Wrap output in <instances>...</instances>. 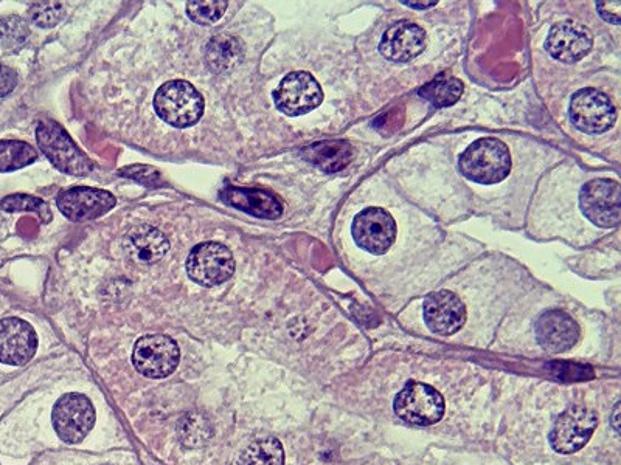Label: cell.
<instances>
[{
    "label": "cell",
    "instance_id": "cell-1",
    "mask_svg": "<svg viewBox=\"0 0 621 465\" xmlns=\"http://www.w3.org/2000/svg\"><path fill=\"white\" fill-rule=\"evenodd\" d=\"M460 173L472 182L493 185L511 171L510 149L497 138H480L460 155Z\"/></svg>",
    "mask_w": 621,
    "mask_h": 465
},
{
    "label": "cell",
    "instance_id": "cell-2",
    "mask_svg": "<svg viewBox=\"0 0 621 465\" xmlns=\"http://www.w3.org/2000/svg\"><path fill=\"white\" fill-rule=\"evenodd\" d=\"M36 140L41 151L59 171L78 177L92 173L94 165L89 157L73 143L66 129L55 120L44 118L39 121Z\"/></svg>",
    "mask_w": 621,
    "mask_h": 465
},
{
    "label": "cell",
    "instance_id": "cell-3",
    "mask_svg": "<svg viewBox=\"0 0 621 465\" xmlns=\"http://www.w3.org/2000/svg\"><path fill=\"white\" fill-rule=\"evenodd\" d=\"M204 98L188 81H168L160 86L154 97V109L159 118L174 128H190L204 114Z\"/></svg>",
    "mask_w": 621,
    "mask_h": 465
},
{
    "label": "cell",
    "instance_id": "cell-4",
    "mask_svg": "<svg viewBox=\"0 0 621 465\" xmlns=\"http://www.w3.org/2000/svg\"><path fill=\"white\" fill-rule=\"evenodd\" d=\"M396 416L406 424L427 427L438 424L445 416V399L426 383H407L393 403Z\"/></svg>",
    "mask_w": 621,
    "mask_h": 465
},
{
    "label": "cell",
    "instance_id": "cell-5",
    "mask_svg": "<svg viewBox=\"0 0 621 465\" xmlns=\"http://www.w3.org/2000/svg\"><path fill=\"white\" fill-rule=\"evenodd\" d=\"M187 273L201 286H219L229 281L235 273V258L221 242H202L188 255Z\"/></svg>",
    "mask_w": 621,
    "mask_h": 465
},
{
    "label": "cell",
    "instance_id": "cell-6",
    "mask_svg": "<svg viewBox=\"0 0 621 465\" xmlns=\"http://www.w3.org/2000/svg\"><path fill=\"white\" fill-rule=\"evenodd\" d=\"M181 351L176 341L167 335H145L137 341L132 352V363L148 379H165L179 365Z\"/></svg>",
    "mask_w": 621,
    "mask_h": 465
},
{
    "label": "cell",
    "instance_id": "cell-7",
    "mask_svg": "<svg viewBox=\"0 0 621 465\" xmlns=\"http://www.w3.org/2000/svg\"><path fill=\"white\" fill-rule=\"evenodd\" d=\"M598 416L586 407H572L556 419L550 431V444L559 455H572L590 441L597 430Z\"/></svg>",
    "mask_w": 621,
    "mask_h": 465
},
{
    "label": "cell",
    "instance_id": "cell-8",
    "mask_svg": "<svg viewBox=\"0 0 621 465\" xmlns=\"http://www.w3.org/2000/svg\"><path fill=\"white\" fill-rule=\"evenodd\" d=\"M52 421L61 441L78 444L94 428V405L83 394H66L53 407Z\"/></svg>",
    "mask_w": 621,
    "mask_h": 465
},
{
    "label": "cell",
    "instance_id": "cell-9",
    "mask_svg": "<svg viewBox=\"0 0 621 465\" xmlns=\"http://www.w3.org/2000/svg\"><path fill=\"white\" fill-rule=\"evenodd\" d=\"M274 101L278 111L289 117H300L322 104V87L311 73L292 72L274 90Z\"/></svg>",
    "mask_w": 621,
    "mask_h": 465
},
{
    "label": "cell",
    "instance_id": "cell-10",
    "mask_svg": "<svg viewBox=\"0 0 621 465\" xmlns=\"http://www.w3.org/2000/svg\"><path fill=\"white\" fill-rule=\"evenodd\" d=\"M570 120L584 134H603L614 126L617 111L600 90L583 89L570 101Z\"/></svg>",
    "mask_w": 621,
    "mask_h": 465
},
{
    "label": "cell",
    "instance_id": "cell-11",
    "mask_svg": "<svg viewBox=\"0 0 621 465\" xmlns=\"http://www.w3.org/2000/svg\"><path fill=\"white\" fill-rule=\"evenodd\" d=\"M581 210L592 224L601 228L617 227L621 217V188L609 179L592 180L580 194Z\"/></svg>",
    "mask_w": 621,
    "mask_h": 465
},
{
    "label": "cell",
    "instance_id": "cell-12",
    "mask_svg": "<svg viewBox=\"0 0 621 465\" xmlns=\"http://www.w3.org/2000/svg\"><path fill=\"white\" fill-rule=\"evenodd\" d=\"M351 233L362 250L372 255H384L396 239L395 219L382 208H367L354 217Z\"/></svg>",
    "mask_w": 621,
    "mask_h": 465
},
{
    "label": "cell",
    "instance_id": "cell-13",
    "mask_svg": "<svg viewBox=\"0 0 621 465\" xmlns=\"http://www.w3.org/2000/svg\"><path fill=\"white\" fill-rule=\"evenodd\" d=\"M117 204L109 191L91 186H73L56 197L59 211L72 222H86L105 216Z\"/></svg>",
    "mask_w": 621,
    "mask_h": 465
},
{
    "label": "cell",
    "instance_id": "cell-14",
    "mask_svg": "<svg viewBox=\"0 0 621 465\" xmlns=\"http://www.w3.org/2000/svg\"><path fill=\"white\" fill-rule=\"evenodd\" d=\"M38 349V335L32 324L21 318L0 320V363L22 366L33 359Z\"/></svg>",
    "mask_w": 621,
    "mask_h": 465
},
{
    "label": "cell",
    "instance_id": "cell-15",
    "mask_svg": "<svg viewBox=\"0 0 621 465\" xmlns=\"http://www.w3.org/2000/svg\"><path fill=\"white\" fill-rule=\"evenodd\" d=\"M592 44L594 38L589 28L575 21H563L553 25L545 49L558 61L573 64L590 52Z\"/></svg>",
    "mask_w": 621,
    "mask_h": 465
},
{
    "label": "cell",
    "instance_id": "cell-16",
    "mask_svg": "<svg viewBox=\"0 0 621 465\" xmlns=\"http://www.w3.org/2000/svg\"><path fill=\"white\" fill-rule=\"evenodd\" d=\"M423 312L429 329L443 337L460 331L466 321L465 304L449 290H440L429 295L424 301Z\"/></svg>",
    "mask_w": 621,
    "mask_h": 465
},
{
    "label": "cell",
    "instance_id": "cell-17",
    "mask_svg": "<svg viewBox=\"0 0 621 465\" xmlns=\"http://www.w3.org/2000/svg\"><path fill=\"white\" fill-rule=\"evenodd\" d=\"M536 338L544 351L561 354L580 340V326L563 310H549L536 321Z\"/></svg>",
    "mask_w": 621,
    "mask_h": 465
},
{
    "label": "cell",
    "instance_id": "cell-18",
    "mask_svg": "<svg viewBox=\"0 0 621 465\" xmlns=\"http://www.w3.org/2000/svg\"><path fill=\"white\" fill-rule=\"evenodd\" d=\"M426 31L412 22H398L386 31L379 44L382 56L393 62H407L420 56L426 49Z\"/></svg>",
    "mask_w": 621,
    "mask_h": 465
},
{
    "label": "cell",
    "instance_id": "cell-19",
    "mask_svg": "<svg viewBox=\"0 0 621 465\" xmlns=\"http://www.w3.org/2000/svg\"><path fill=\"white\" fill-rule=\"evenodd\" d=\"M219 199L229 207L244 211L250 216L260 219H278L283 214L282 200L269 191L257 188H240V186H226L219 191Z\"/></svg>",
    "mask_w": 621,
    "mask_h": 465
},
{
    "label": "cell",
    "instance_id": "cell-20",
    "mask_svg": "<svg viewBox=\"0 0 621 465\" xmlns=\"http://www.w3.org/2000/svg\"><path fill=\"white\" fill-rule=\"evenodd\" d=\"M126 248L131 255L146 264H154L170 250V241L162 231L151 225H139L126 235Z\"/></svg>",
    "mask_w": 621,
    "mask_h": 465
},
{
    "label": "cell",
    "instance_id": "cell-21",
    "mask_svg": "<svg viewBox=\"0 0 621 465\" xmlns=\"http://www.w3.org/2000/svg\"><path fill=\"white\" fill-rule=\"evenodd\" d=\"M302 157L325 173H339L354 159V151L347 142H320L302 149Z\"/></svg>",
    "mask_w": 621,
    "mask_h": 465
},
{
    "label": "cell",
    "instance_id": "cell-22",
    "mask_svg": "<svg viewBox=\"0 0 621 465\" xmlns=\"http://www.w3.org/2000/svg\"><path fill=\"white\" fill-rule=\"evenodd\" d=\"M244 49L240 39L230 35L215 36L205 49V62L215 73L235 69L243 59Z\"/></svg>",
    "mask_w": 621,
    "mask_h": 465
},
{
    "label": "cell",
    "instance_id": "cell-23",
    "mask_svg": "<svg viewBox=\"0 0 621 465\" xmlns=\"http://www.w3.org/2000/svg\"><path fill=\"white\" fill-rule=\"evenodd\" d=\"M463 95L462 81L454 76H441L421 87L420 97L437 107H449Z\"/></svg>",
    "mask_w": 621,
    "mask_h": 465
},
{
    "label": "cell",
    "instance_id": "cell-24",
    "mask_svg": "<svg viewBox=\"0 0 621 465\" xmlns=\"http://www.w3.org/2000/svg\"><path fill=\"white\" fill-rule=\"evenodd\" d=\"M240 465H285V452L275 438L252 442L240 456Z\"/></svg>",
    "mask_w": 621,
    "mask_h": 465
},
{
    "label": "cell",
    "instance_id": "cell-25",
    "mask_svg": "<svg viewBox=\"0 0 621 465\" xmlns=\"http://www.w3.org/2000/svg\"><path fill=\"white\" fill-rule=\"evenodd\" d=\"M38 160V152L32 145L16 140L0 142V173L25 168Z\"/></svg>",
    "mask_w": 621,
    "mask_h": 465
},
{
    "label": "cell",
    "instance_id": "cell-26",
    "mask_svg": "<svg viewBox=\"0 0 621 465\" xmlns=\"http://www.w3.org/2000/svg\"><path fill=\"white\" fill-rule=\"evenodd\" d=\"M179 438L187 447H199L212 438L213 428L204 414L188 413L177 425Z\"/></svg>",
    "mask_w": 621,
    "mask_h": 465
},
{
    "label": "cell",
    "instance_id": "cell-27",
    "mask_svg": "<svg viewBox=\"0 0 621 465\" xmlns=\"http://www.w3.org/2000/svg\"><path fill=\"white\" fill-rule=\"evenodd\" d=\"M30 28L19 16L0 18V45L7 50H16L27 41Z\"/></svg>",
    "mask_w": 621,
    "mask_h": 465
},
{
    "label": "cell",
    "instance_id": "cell-28",
    "mask_svg": "<svg viewBox=\"0 0 621 465\" xmlns=\"http://www.w3.org/2000/svg\"><path fill=\"white\" fill-rule=\"evenodd\" d=\"M0 208L8 213H16V211H32L41 217L42 222L52 221V211L49 205L39 197L28 196V194H13V196L5 197L0 202Z\"/></svg>",
    "mask_w": 621,
    "mask_h": 465
},
{
    "label": "cell",
    "instance_id": "cell-29",
    "mask_svg": "<svg viewBox=\"0 0 621 465\" xmlns=\"http://www.w3.org/2000/svg\"><path fill=\"white\" fill-rule=\"evenodd\" d=\"M229 2L226 0H196V2H188L187 14L191 21L201 25H212L223 18L226 13Z\"/></svg>",
    "mask_w": 621,
    "mask_h": 465
},
{
    "label": "cell",
    "instance_id": "cell-30",
    "mask_svg": "<svg viewBox=\"0 0 621 465\" xmlns=\"http://www.w3.org/2000/svg\"><path fill=\"white\" fill-rule=\"evenodd\" d=\"M28 14H30L33 24L38 25V27L52 28L63 21L66 10H64L63 4H59V2H39V4H33L30 7Z\"/></svg>",
    "mask_w": 621,
    "mask_h": 465
},
{
    "label": "cell",
    "instance_id": "cell-31",
    "mask_svg": "<svg viewBox=\"0 0 621 465\" xmlns=\"http://www.w3.org/2000/svg\"><path fill=\"white\" fill-rule=\"evenodd\" d=\"M118 176L128 177V179L136 180L146 186H164L165 182L156 169L151 166L134 165L118 171Z\"/></svg>",
    "mask_w": 621,
    "mask_h": 465
},
{
    "label": "cell",
    "instance_id": "cell-32",
    "mask_svg": "<svg viewBox=\"0 0 621 465\" xmlns=\"http://www.w3.org/2000/svg\"><path fill=\"white\" fill-rule=\"evenodd\" d=\"M18 86V73L11 67L0 64V98L7 97Z\"/></svg>",
    "mask_w": 621,
    "mask_h": 465
},
{
    "label": "cell",
    "instance_id": "cell-33",
    "mask_svg": "<svg viewBox=\"0 0 621 465\" xmlns=\"http://www.w3.org/2000/svg\"><path fill=\"white\" fill-rule=\"evenodd\" d=\"M620 5V2H598L597 8L604 21L620 24Z\"/></svg>",
    "mask_w": 621,
    "mask_h": 465
},
{
    "label": "cell",
    "instance_id": "cell-34",
    "mask_svg": "<svg viewBox=\"0 0 621 465\" xmlns=\"http://www.w3.org/2000/svg\"><path fill=\"white\" fill-rule=\"evenodd\" d=\"M403 4L409 5V7L413 8H429L437 5V2H434V0H432V2H423V4H421V2H403Z\"/></svg>",
    "mask_w": 621,
    "mask_h": 465
},
{
    "label": "cell",
    "instance_id": "cell-35",
    "mask_svg": "<svg viewBox=\"0 0 621 465\" xmlns=\"http://www.w3.org/2000/svg\"><path fill=\"white\" fill-rule=\"evenodd\" d=\"M618 417H620V403H617V405H615V410H614V421H612V424H614V428L615 431H620V424H618Z\"/></svg>",
    "mask_w": 621,
    "mask_h": 465
}]
</instances>
